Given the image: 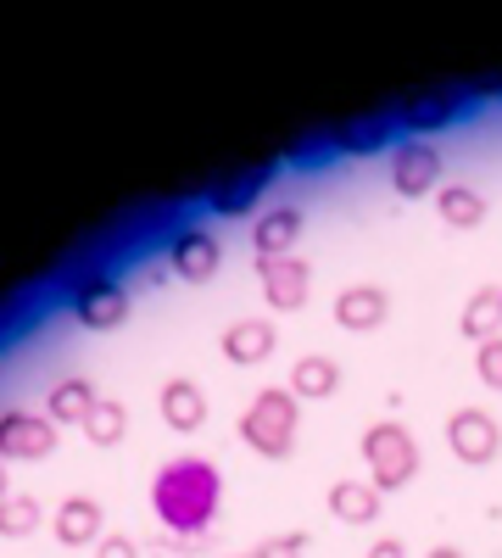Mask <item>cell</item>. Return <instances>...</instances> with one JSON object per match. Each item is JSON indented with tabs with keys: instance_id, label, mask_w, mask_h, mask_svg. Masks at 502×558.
<instances>
[{
	"instance_id": "83f0119b",
	"label": "cell",
	"mask_w": 502,
	"mask_h": 558,
	"mask_svg": "<svg viewBox=\"0 0 502 558\" xmlns=\"http://www.w3.org/2000/svg\"><path fill=\"white\" fill-rule=\"evenodd\" d=\"M425 558H464V547H430Z\"/></svg>"
},
{
	"instance_id": "7c38bea8",
	"label": "cell",
	"mask_w": 502,
	"mask_h": 558,
	"mask_svg": "<svg viewBox=\"0 0 502 558\" xmlns=\"http://www.w3.org/2000/svg\"><path fill=\"white\" fill-rule=\"evenodd\" d=\"M385 318H391V291L385 286H346L335 296V324H341V330H352V336L380 330Z\"/></svg>"
},
{
	"instance_id": "f1b7e54d",
	"label": "cell",
	"mask_w": 502,
	"mask_h": 558,
	"mask_svg": "<svg viewBox=\"0 0 502 558\" xmlns=\"http://www.w3.org/2000/svg\"><path fill=\"white\" fill-rule=\"evenodd\" d=\"M0 497H12V475H7V458H0Z\"/></svg>"
},
{
	"instance_id": "ba28073f",
	"label": "cell",
	"mask_w": 502,
	"mask_h": 558,
	"mask_svg": "<svg viewBox=\"0 0 502 558\" xmlns=\"http://www.w3.org/2000/svg\"><path fill=\"white\" fill-rule=\"evenodd\" d=\"M73 313H78L84 330H118V324L128 318V291L112 286V279H101V274H89V279L73 286Z\"/></svg>"
},
{
	"instance_id": "277c9868",
	"label": "cell",
	"mask_w": 502,
	"mask_h": 558,
	"mask_svg": "<svg viewBox=\"0 0 502 558\" xmlns=\"http://www.w3.org/2000/svg\"><path fill=\"white\" fill-rule=\"evenodd\" d=\"M446 447H452L458 463H469V470H486V463L502 452V425L486 408H458L446 418Z\"/></svg>"
},
{
	"instance_id": "8992f818",
	"label": "cell",
	"mask_w": 502,
	"mask_h": 558,
	"mask_svg": "<svg viewBox=\"0 0 502 558\" xmlns=\"http://www.w3.org/2000/svg\"><path fill=\"white\" fill-rule=\"evenodd\" d=\"M391 191L407 196V202L441 191V151L430 146V140H402V146L391 151Z\"/></svg>"
},
{
	"instance_id": "7402d4cb",
	"label": "cell",
	"mask_w": 502,
	"mask_h": 558,
	"mask_svg": "<svg viewBox=\"0 0 502 558\" xmlns=\"http://www.w3.org/2000/svg\"><path fill=\"white\" fill-rule=\"evenodd\" d=\"M39 531V497H0V536L23 542Z\"/></svg>"
},
{
	"instance_id": "52a82bcc",
	"label": "cell",
	"mask_w": 502,
	"mask_h": 558,
	"mask_svg": "<svg viewBox=\"0 0 502 558\" xmlns=\"http://www.w3.org/2000/svg\"><path fill=\"white\" fill-rule=\"evenodd\" d=\"M257 279H262L268 307L296 313V307H307V291H313V263L307 257H257Z\"/></svg>"
},
{
	"instance_id": "ffe728a7",
	"label": "cell",
	"mask_w": 502,
	"mask_h": 558,
	"mask_svg": "<svg viewBox=\"0 0 502 558\" xmlns=\"http://www.w3.org/2000/svg\"><path fill=\"white\" fill-rule=\"evenodd\" d=\"M262 184H268V168H246L241 179H230V184H218V191H212V213H223V218L252 213V202L262 196Z\"/></svg>"
},
{
	"instance_id": "9c48e42d",
	"label": "cell",
	"mask_w": 502,
	"mask_h": 558,
	"mask_svg": "<svg viewBox=\"0 0 502 558\" xmlns=\"http://www.w3.org/2000/svg\"><path fill=\"white\" fill-rule=\"evenodd\" d=\"M168 263H173L179 279H191V286H207V279L223 268V246H218V235H207V229H179Z\"/></svg>"
},
{
	"instance_id": "ac0fdd59",
	"label": "cell",
	"mask_w": 502,
	"mask_h": 558,
	"mask_svg": "<svg viewBox=\"0 0 502 558\" xmlns=\"http://www.w3.org/2000/svg\"><path fill=\"white\" fill-rule=\"evenodd\" d=\"M436 213H441L446 229H480L486 223V196L475 191V184H441Z\"/></svg>"
},
{
	"instance_id": "cb8c5ba5",
	"label": "cell",
	"mask_w": 502,
	"mask_h": 558,
	"mask_svg": "<svg viewBox=\"0 0 502 558\" xmlns=\"http://www.w3.org/2000/svg\"><path fill=\"white\" fill-rule=\"evenodd\" d=\"M246 558H307V531H280V536H262Z\"/></svg>"
},
{
	"instance_id": "484cf974",
	"label": "cell",
	"mask_w": 502,
	"mask_h": 558,
	"mask_svg": "<svg viewBox=\"0 0 502 558\" xmlns=\"http://www.w3.org/2000/svg\"><path fill=\"white\" fill-rule=\"evenodd\" d=\"M96 558H140V542L123 536V531H107V536L96 542Z\"/></svg>"
},
{
	"instance_id": "6da1fadb",
	"label": "cell",
	"mask_w": 502,
	"mask_h": 558,
	"mask_svg": "<svg viewBox=\"0 0 502 558\" xmlns=\"http://www.w3.org/2000/svg\"><path fill=\"white\" fill-rule=\"evenodd\" d=\"M218 502H223V475L207 458H173L151 481V514L168 536H201L218 520Z\"/></svg>"
},
{
	"instance_id": "4316f807",
	"label": "cell",
	"mask_w": 502,
	"mask_h": 558,
	"mask_svg": "<svg viewBox=\"0 0 502 558\" xmlns=\"http://www.w3.org/2000/svg\"><path fill=\"white\" fill-rule=\"evenodd\" d=\"M363 558H407V547H402V536H380L369 553H363Z\"/></svg>"
},
{
	"instance_id": "44dd1931",
	"label": "cell",
	"mask_w": 502,
	"mask_h": 558,
	"mask_svg": "<svg viewBox=\"0 0 502 558\" xmlns=\"http://www.w3.org/2000/svg\"><path fill=\"white\" fill-rule=\"evenodd\" d=\"M84 436L96 447H118L128 436V408L118 397H101L96 408H89V418H84Z\"/></svg>"
},
{
	"instance_id": "e0dca14e",
	"label": "cell",
	"mask_w": 502,
	"mask_h": 558,
	"mask_svg": "<svg viewBox=\"0 0 502 558\" xmlns=\"http://www.w3.org/2000/svg\"><path fill=\"white\" fill-rule=\"evenodd\" d=\"M458 330H464V341H475V347L502 336V286H480V291L464 302Z\"/></svg>"
},
{
	"instance_id": "5b68a950",
	"label": "cell",
	"mask_w": 502,
	"mask_h": 558,
	"mask_svg": "<svg viewBox=\"0 0 502 558\" xmlns=\"http://www.w3.org/2000/svg\"><path fill=\"white\" fill-rule=\"evenodd\" d=\"M57 418L51 413H28V408H7L0 413V458H51L57 452Z\"/></svg>"
},
{
	"instance_id": "3957f363",
	"label": "cell",
	"mask_w": 502,
	"mask_h": 558,
	"mask_svg": "<svg viewBox=\"0 0 502 558\" xmlns=\"http://www.w3.org/2000/svg\"><path fill=\"white\" fill-rule=\"evenodd\" d=\"M363 463H369L375 492H402L419 475V441L402 418H380V425L363 430Z\"/></svg>"
},
{
	"instance_id": "d4e9b609",
	"label": "cell",
	"mask_w": 502,
	"mask_h": 558,
	"mask_svg": "<svg viewBox=\"0 0 502 558\" xmlns=\"http://www.w3.org/2000/svg\"><path fill=\"white\" fill-rule=\"evenodd\" d=\"M475 375H480L486 391H502V336L475 347Z\"/></svg>"
},
{
	"instance_id": "4fadbf2b",
	"label": "cell",
	"mask_w": 502,
	"mask_h": 558,
	"mask_svg": "<svg viewBox=\"0 0 502 558\" xmlns=\"http://www.w3.org/2000/svg\"><path fill=\"white\" fill-rule=\"evenodd\" d=\"M157 413H162V425H168L173 436H191V430L207 425V391H201L196 380H168V386L157 391Z\"/></svg>"
},
{
	"instance_id": "5bb4252c",
	"label": "cell",
	"mask_w": 502,
	"mask_h": 558,
	"mask_svg": "<svg viewBox=\"0 0 502 558\" xmlns=\"http://www.w3.org/2000/svg\"><path fill=\"white\" fill-rule=\"evenodd\" d=\"M51 531H57L62 547H89V542L107 536V508L96 497H68L51 514Z\"/></svg>"
},
{
	"instance_id": "603a6c76",
	"label": "cell",
	"mask_w": 502,
	"mask_h": 558,
	"mask_svg": "<svg viewBox=\"0 0 502 558\" xmlns=\"http://www.w3.org/2000/svg\"><path fill=\"white\" fill-rule=\"evenodd\" d=\"M446 118H452V96H441V89H436V96H419L414 107L402 112V123L419 129V134H425V129H441Z\"/></svg>"
},
{
	"instance_id": "2e32d148",
	"label": "cell",
	"mask_w": 502,
	"mask_h": 558,
	"mask_svg": "<svg viewBox=\"0 0 502 558\" xmlns=\"http://www.w3.org/2000/svg\"><path fill=\"white\" fill-rule=\"evenodd\" d=\"M380 497L385 492H375V481H335L325 502H330V514L341 525H375L380 520Z\"/></svg>"
},
{
	"instance_id": "8fae6325",
	"label": "cell",
	"mask_w": 502,
	"mask_h": 558,
	"mask_svg": "<svg viewBox=\"0 0 502 558\" xmlns=\"http://www.w3.org/2000/svg\"><path fill=\"white\" fill-rule=\"evenodd\" d=\"M302 229H307V213L302 207H268V213H257V223H252V252L257 257H291V246L302 241Z\"/></svg>"
},
{
	"instance_id": "30bf717a",
	"label": "cell",
	"mask_w": 502,
	"mask_h": 558,
	"mask_svg": "<svg viewBox=\"0 0 502 558\" xmlns=\"http://www.w3.org/2000/svg\"><path fill=\"white\" fill-rule=\"evenodd\" d=\"M273 347H280V330L268 318H235L230 330L218 336V352L230 357L235 368H252V363H268Z\"/></svg>"
},
{
	"instance_id": "9a60e30c",
	"label": "cell",
	"mask_w": 502,
	"mask_h": 558,
	"mask_svg": "<svg viewBox=\"0 0 502 558\" xmlns=\"http://www.w3.org/2000/svg\"><path fill=\"white\" fill-rule=\"evenodd\" d=\"M291 391H296V402H325V397H335V391H341V363L325 357V352H302L296 368H291Z\"/></svg>"
},
{
	"instance_id": "7a4b0ae2",
	"label": "cell",
	"mask_w": 502,
	"mask_h": 558,
	"mask_svg": "<svg viewBox=\"0 0 502 558\" xmlns=\"http://www.w3.org/2000/svg\"><path fill=\"white\" fill-rule=\"evenodd\" d=\"M241 441L262 458H291L296 452V430H302V402L291 386H262L246 413H241Z\"/></svg>"
},
{
	"instance_id": "d6986e66",
	"label": "cell",
	"mask_w": 502,
	"mask_h": 558,
	"mask_svg": "<svg viewBox=\"0 0 502 558\" xmlns=\"http://www.w3.org/2000/svg\"><path fill=\"white\" fill-rule=\"evenodd\" d=\"M101 397H96V386L89 380H57L51 391H45V413L57 418V425H78L84 430V418H89V408H96Z\"/></svg>"
}]
</instances>
